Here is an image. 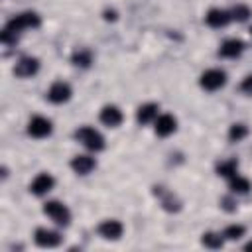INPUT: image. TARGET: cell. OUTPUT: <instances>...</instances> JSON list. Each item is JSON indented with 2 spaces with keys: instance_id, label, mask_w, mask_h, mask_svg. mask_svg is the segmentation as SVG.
<instances>
[{
  "instance_id": "1",
  "label": "cell",
  "mask_w": 252,
  "mask_h": 252,
  "mask_svg": "<svg viewBox=\"0 0 252 252\" xmlns=\"http://www.w3.org/2000/svg\"><path fill=\"white\" fill-rule=\"evenodd\" d=\"M39 24H41V18H39L35 12H22V14L14 16V18L4 26V30H2V33H0V39H2V43L12 45V43H16L20 32L30 30V28H39Z\"/></svg>"
},
{
  "instance_id": "2",
  "label": "cell",
  "mask_w": 252,
  "mask_h": 252,
  "mask_svg": "<svg viewBox=\"0 0 252 252\" xmlns=\"http://www.w3.org/2000/svg\"><path fill=\"white\" fill-rule=\"evenodd\" d=\"M75 138L87 148V150H93V152H100L104 150V138L98 130L91 128V126H81L75 130Z\"/></svg>"
},
{
  "instance_id": "3",
  "label": "cell",
  "mask_w": 252,
  "mask_h": 252,
  "mask_svg": "<svg viewBox=\"0 0 252 252\" xmlns=\"http://www.w3.org/2000/svg\"><path fill=\"white\" fill-rule=\"evenodd\" d=\"M43 213L59 226H67L71 222V211L61 201H47L43 205Z\"/></svg>"
},
{
  "instance_id": "4",
  "label": "cell",
  "mask_w": 252,
  "mask_h": 252,
  "mask_svg": "<svg viewBox=\"0 0 252 252\" xmlns=\"http://www.w3.org/2000/svg\"><path fill=\"white\" fill-rule=\"evenodd\" d=\"M224 83H226V73L222 69H207L199 79V85L205 91H219L220 87H224Z\"/></svg>"
},
{
  "instance_id": "5",
  "label": "cell",
  "mask_w": 252,
  "mask_h": 252,
  "mask_svg": "<svg viewBox=\"0 0 252 252\" xmlns=\"http://www.w3.org/2000/svg\"><path fill=\"white\" fill-rule=\"evenodd\" d=\"M51 130H53L51 120L45 116H33L28 124V134L33 138H47L51 134Z\"/></svg>"
},
{
  "instance_id": "6",
  "label": "cell",
  "mask_w": 252,
  "mask_h": 252,
  "mask_svg": "<svg viewBox=\"0 0 252 252\" xmlns=\"http://www.w3.org/2000/svg\"><path fill=\"white\" fill-rule=\"evenodd\" d=\"M33 240L37 246L41 248H55L61 244V234L57 230H49V228H37L33 234Z\"/></svg>"
},
{
  "instance_id": "7",
  "label": "cell",
  "mask_w": 252,
  "mask_h": 252,
  "mask_svg": "<svg viewBox=\"0 0 252 252\" xmlns=\"http://www.w3.org/2000/svg\"><path fill=\"white\" fill-rule=\"evenodd\" d=\"M96 230H98V234H100L102 238H106V240H118V238L122 236V232H124V226H122L120 220L108 219V220H102Z\"/></svg>"
},
{
  "instance_id": "8",
  "label": "cell",
  "mask_w": 252,
  "mask_h": 252,
  "mask_svg": "<svg viewBox=\"0 0 252 252\" xmlns=\"http://www.w3.org/2000/svg\"><path fill=\"white\" fill-rule=\"evenodd\" d=\"M154 130L158 136L165 138L169 134H173L177 130V118L171 116V114H159L156 120H154Z\"/></svg>"
},
{
  "instance_id": "9",
  "label": "cell",
  "mask_w": 252,
  "mask_h": 252,
  "mask_svg": "<svg viewBox=\"0 0 252 252\" xmlns=\"http://www.w3.org/2000/svg\"><path fill=\"white\" fill-rule=\"evenodd\" d=\"M47 98L51 102H55V104H63V102H67L71 98V87L67 83H63V81H55L47 91Z\"/></svg>"
},
{
  "instance_id": "10",
  "label": "cell",
  "mask_w": 252,
  "mask_h": 252,
  "mask_svg": "<svg viewBox=\"0 0 252 252\" xmlns=\"http://www.w3.org/2000/svg\"><path fill=\"white\" fill-rule=\"evenodd\" d=\"M242 51H244V41L242 39H236V37H230V39L222 41L220 47H219V55L224 57V59H234Z\"/></svg>"
},
{
  "instance_id": "11",
  "label": "cell",
  "mask_w": 252,
  "mask_h": 252,
  "mask_svg": "<svg viewBox=\"0 0 252 252\" xmlns=\"http://www.w3.org/2000/svg\"><path fill=\"white\" fill-rule=\"evenodd\" d=\"M37 71H39V61H37L35 57H22V59L16 63V67H14L16 77H22V79L35 75Z\"/></svg>"
},
{
  "instance_id": "12",
  "label": "cell",
  "mask_w": 252,
  "mask_h": 252,
  "mask_svg": "<svg viewBox=\"0 0 252 252\" xmlns=\"http://www.w3.org/2000/svg\"><path fill=\"white\" fill-rule=\"evenodd\" d=\"M230 20H232V18H230V12L220 10V8H211V10L207 12V16H205L207 26H211V28H224Z\"/></svg>"
},
{
  "instance_id": "13",
  "label": "cell",
  "mask_w": 252,
  "mask_h": 252,
  "mask_svg": "<svg viewBox=\"0 0 252 252\" xmlns=\"http://www.w3.org/2000/svg\"><path fill=\"white\" fill-rule=\"evenodd\" d=\"M122 112H120V108L118 106H114V104H106V106H102V110H100V122L104 124V126H110V128H116L120 122H122Z\"/></svg>"
},
{
  "instance_id": "14",
  "label": "cell",
  "mask_w": 252,
  "mask_h": 252,
  "mask_svg": "<svg viewBox=\"0 0 252 252\" xmlns=\"http://www.w3.org/2000/svg\"><path fill=\"white\" fill-rule=\"evenodd\" d=\"M53 185H55V179H53L49 173H39V175L32 181L30 191H32L33 195H45V193H49V191L53 189Z\"/></svg>"
},
{
  "instance_id": "15",
  "label": "cell",
  "mask_w": 252,
  "mask_h": 252,
  "mask_svg": "<svg viewBox=\"0 0 252 252\" xmlns=\"http://www.w3.org/2000/svg\"><path fill=\"white\" fill-rule=\"evenodd\" d=\"M71 167H73L75 173L87 175V173H91V171L96 167V161H94V158H91V156H75V158L71 159Z\"/></svg>"
},
{
  "instance_id": "16",
  "label": "cell",
  "mask_w": 252,
  "mask_h": 252,
  "mask_svg": "<svg viewBox=\"0 0 252 252\" xmlns=\"http://www.w3.org/2000/svg\"><path fill=\"white\" fill-rule=\"evenodd\" d=\"M158 118V104L156 102H148V104H142L136 112V120L140 124H150Z\"/></svg>"
},
{
  "instance_id": "17",
  "label": "cell",
  "mask_w": 252,
  "mask_h": 252,
  "mask_svg": "<svg viewBox=\"0 0 252 252\" xmlns=\"http://www.w3.org/2000/svg\"><path fill=\"white\" fill-rule=\"evenodd\" d=\"M236 169H238V161L236 159H222V161H219L217 163V173L220 175V177H232V175H236Z\"/></svg>"
},
{
  "instance_id": "18",
  "label": "cell",
  "mask_w": 252,
  "mask_h": 252,
  "mask_svg": "<svg viewBox=\"0 0 252 252\" xmlns=\"http://www.w3.org/2000/svg\"><path fill=\"white\" fill-rule=\"evenodd\" d=\"M228 187H230L232 193H240V195H244V193L250 191V181H248L246 177H242V175H232L230 181H228Z\"/></svg>"
},
{
  "instance_id": "19",
  "label": "cell",
  "mask_w": 252,
  "mask_h": 252,
  "mask_svg": "<svg viewBox=\"0 0 252 252\" xmlns=\"http://www.w3.org/2000/svg\"><path fill=\"white\" fill-rule=\"evenodd\" d=\"M154 193H159V197H161V205H163L165 211H179V201L173 197V193H167V191H163L161 187H156Z\"/></svg>"
},
{
  "instance_id": "20",
  "label": "cell",
  "mask_w": 252,
  "mask_h": 252,
  "mask_svg": "<svg viewBox=\"0 0 252 252\" xmlns=\"http://www.w3.org/2000/svg\"><path fill=\"white\" fill-rule=\"evenodd\" d=\"M201 242H203V246L217 250V248H222L224 236H222V234H217V232H205L203 238H201Z\"/></svg>"
},
{
  "instance_id": "21",
  "label": "cell",
  "mask_w": 252,
  "mask_h": 252,
  "mask_svg": "<svg viewBox=\"0 0 252 252\" xmlns=\"http://www.w3.org/2000/svg\"><path fill=\"white\" fill-rule=\"evenodd\" d=\"M248 136V128L244 124H232L230 130H228V140L230 142H240Z\"/></svg>"
},
{
  "instance_id": "22",
  "label": "cell",
  "mask_w": 252,
  "mask_h": 252,
  "mask_svg": "<svg viewBox=\"0 0 252 252\" xmlns=\"http://www.w3.org/2000/svg\"><path fill=\"white\" fill-rule=\"evenodd\" d=\"M244 232H246V228H244L242 224H230V226L224 228L222 236H224L226 240H238V238L244 236Z\"/></svg>"
},
{
  "instance_id": "23",
  "label": "cell",
  "mask_w": 252,
  "mask_h": 252,
  "mask_svg": "<svg viewBox=\"0 0 252 252\" xmlns=\"http://www.w3.org/2000/svg\"><path fill=\"white\" fill-rule=\"evenodd\" d=\"M230 18L236 20V22H246L250 18V8L244 6V4H236L232 10H230Z\"/></svg>"
},
{
  "instance_id": "24",
  "label": "cell",
  "mask_w": 252,
  "mask_h": 252,
  "mask_svg": "<svg viewBox=\"0 0 252 252\" xmlns=\"http://www.w3.org/2000/svg\"><path fill=\"white\" fill-rule=\"evenodd\" d=\"M91 61H93V55H91V51H87V49H81V51H75V53H73V63H75V65L89 67Z\"/></svg>"
},
{
  "instance_id": "25",
  "label": "cell",
  "mask_w": 252,
  "mask_h": 252,
  "mask_svg": "<svg viewBox=\"0 0 252 252\" xmlns=\"http://www.w3.org/2000/svg\"><path fill=\"white\" fill-rule=\"evenodd\" d=\"M240 91L246 93V94H252V75L244 77V81L240 83Z\"/></svg>"
},
{
  "instance_id": "26",
  "label": "cell",
  "mask_w": 252,
  "mask_h": 252,
  "mask_svg": "<svg viewBox=\"0 0 252 252\" xmlns=\"http://www.w3.org/2000/svg\"><path fill=\"white\" fill-rule=\"evenodd\" d=\"M104 20H116V12L114 10H104Z\"/></svg>"
},
{
  "instance_id": "27",
  "label": "cell",
  "mask_w": 252,
  "mask_h": 252,
  "mask_svg": "<svg viewBox=\"0 0 252 252\" xmlns=\"http://www.w3.org/2000/svg\"><path fill=\"white\" fill-rule=\"evenodd\" d=\"M222 203H224L222 207H224L226 211H234V207H232V201H230V199H222Z\"/></svg>"
},
{
  "instance_id": "28",
  "label": "cell",
  "mask_w": 252,
  "mask_h": 252,
  "mask_svg": "<svg viewBox=\"0 0 252 252\" xmlns=\"http://www.w3.org/2000/svg\"><path fill=\"white\" fill-rule=\"evenodd\" d=\"M244 250H246V252H250V250H252V240H250V242L244 246Z\"/></svg>"
},
{
  "instance_id": "29",
  "label": "cell",
  "mask_w": 252,
  "mask_h": 252,
  "mask_svg": "<svg viewBox=\"0 0 252 252\" xmlns=\"http://www.w3.org/2000/svg\"><path fill=\"white\" fill-rule=\"evenodd\" d=\"M250 33H252V28H250Z\"/></svg>"
}]
</instances>
